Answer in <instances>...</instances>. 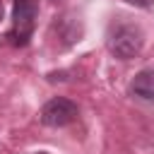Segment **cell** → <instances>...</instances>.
Listing matches in <instances>:
<instances>
[{
	"label": "cell",
	"mask_w": 154,
	"mask_h": 154,
	"mask_svg": "<svg viewBox=\"0 0 154 154\" xmlns=\"http://www.w3.org/2000/svg\"><path fill=\"white\" fill-rule=\"evenodd\" d=\"M36 17H38V5L36 0H12V26H10V43L17 48L29 46L34 29H36Z\"/></svg>",
	"instance_id": "cell-2"
},
{
	"label": "cell",
	"mask_w": 154,
	"mask_h": 154,
	"mask_svg": "<svg viewBox=\"0 0 154 154\" xmlns=\"http://www.w3.org/2000/svg\"><path fill=\"white\" fill-rule=\"evenodd\" d=\"M0 19H2V2H0Z\"/></svg>",
	"instance_id": "cell-6"
},
{
	"label": "cell",
	"mask_w": 154,
	"mask_h": 154,
	"mask_svg": "<svg viewBox=\"0 0 154 154\" xmlns=\"http://www.w3.org/2000/svg\"><path fill=\"white\" fill-rule=\"evenodd\" d=\"M144 46V34L137 24L132 22H123V19H116L108 24V31H106V48L113 58L118 60H130L135 55H140Z\"/></svg>",
	"instance_id": "cell-1"
},
{
	"label": "cell",
	"mask_w": 154,
	"mask_h": 154,
	"mask_svg": "<svg viewBox=\"0 0 154 154\" xmlns=\"http://www.w3.org/2000/svg\"><path fill=\"white\" fill-rule=\"evenodd\" d=\"M38 154H48V152H38Z\"/></svg>",
	"instance_id": "cell-7"
},
{
	"label": "cell",
	"mask_w": 154,
	"mask_h": 154,
	"mask_svg": "<svg viewBox=\"0 0 154 154\" xmlns=\"http://www.w3.org/2000/svg\"><path fill=\"white\" fill-rule=\"evenodd\" d=\"M77 116H79L77 103H72L65 96H55V99H51V101L43 103V108L38 113V120L46 128H65V125L75 123Z\"/></svg>",
	"instance_id": "cell-3"
},
{
	"label": "cell",
	"mask_w": 154,
	"mask_h": 154,
	"mask_svg": "<svg viewBox=\"0 0 154 154\" xmlns=\"http://www.w3.org/2000/svg\"><path fill=\"white\" fill-rule=\"evenodd\" d=\"M125 2H130L135 7H152L154 5V0H125Z\"/></svg>",
	"instance_id": "cell-5"
},
{
	"label": "cell",
	"mask_w": 154,
	"mask_h": 154,
	"mask_svg": "<svg viewBox=\"0 0 154 154\" xmlns=\"http://www.w3.org/2000/svg\"><path fill=\"white\" fill-rule=\"evenodd\" d=\"M130 94L142 99V101H149L154 103V70L147 67V70H140L132 82H130Z\"/></svg>",
	"instance_id": "cell-4"
}]
</instances>
